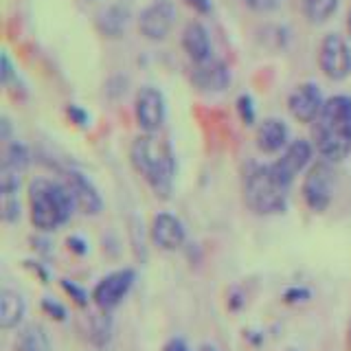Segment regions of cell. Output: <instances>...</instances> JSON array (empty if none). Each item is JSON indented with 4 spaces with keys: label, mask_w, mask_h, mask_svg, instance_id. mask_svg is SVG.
Instances as JSON below:
<instances>
[{
    "label": "cell",
    "mask_w": 351,
    "mask_h": 351,
    "mask_svg": "<svg viewBox=\"0 0 351 351\" xmlns=\"http://www.w3.org/2000/svg\"><path fill=\"white\" fill-rule=\"evenodd\" d=\"M134 117L136 123L147 134H156L167 119V104L165 95L154 86H143L134 97Z\"/></svg>",
    "instance_id": "ba28073f"
},
{
    "label": "cell",
    "mask_w": 351,
    "mask_h": 351,
    "mask_svg": "<svg viewBox=\"0 0 351 351\" xmlns=\"http://www.w3.org/2000/svg\"><path fill=\"white\" fill-rule=\"evenodd\" d=\"M130 160L136 173H141L143 180L149 184V189L162 200H167L176 178V158L169 143L156 134L143 132L141 136L132 141Z\"/></svg>",
    "instance_id": "7a4b0ae2"
},
{
    "label": "cell",
    "mask_w": 351,
    "mask_h": 351,
    "mask_svg": "<svg viewBox=\"0 0 351 351\" xmlns=\"http://www.w3.org/2000/svg\"><path fill=\"white\" fill-rule=\"evenodd\" d=\"M18 351H51V340L42 325H29L18 338Z\"/></svg>",
    "instance_id": "ffe728a7"
},
{
    "label": "cell",
    "mask_w": 351,
    "mask_h": 351,
    "mask_svg": "<svg viewBox=\"0 0 351 351\" xmlns=\"http://www.w3.org/2000/svg\"><path fill=\"white\" fill-rule=\"evenodd\" d=\"M312 299V292L307 290V288H288L283 292V301L285 303H305V301H310Z\"/></svg>",
    "instance_id": "4316f807"
},
{
    "label": "cell",
    "mask_w": 351,
    "mask_h": 351,
    "mask_svg": "<svg viewBox=\"0 0 351 351\" xmlns=\"http://www.w3.org/2000/svg\"><path fill=\"white\" fill-rule=\"evenodd\" d=\"M66 244H69V248L75 252V255H80V257L88 252V241L82 239V237H77V235L69 237V241H66Z\"/></svg>",
    "instance_id": "f546056e"
},
{
    "label": "cell",
    "mask_w": 351,
    "mask_h": 351,
    "mask_svg": "<svg viewBox=\"0 0 351 351\" xmlns=\"http://www.w3.org/2000/svg\"><path fill=\"white\" fill-rule=\"evenodd\" d=\"M323 106H325L323 93L314 82L299 84L288 97L290 114L296 121H301V123H314V121L318 119V114H321Z\"/></svg>",
    "instance_id": "7c38bea8"
},
{
    "label": "cell",
    "mask_w": 351,
    "mask_h": 351,
    "mask_svg": "<svg viewBox=\"0 0 351 351\" xmlns=\"http://www.w3.org/2000/svg\"><path fill=\"white\" fill-rule=\"evenodd\" d=\"M149 235H152V241L160 250H178L182 248L186 239V230H184V224L176 215L158 213L152 219Z\"/></svg>",
    "instance_id": "9a60e30c"
},
{
    "label": "cell",
    "mask_w": 351,
    "mask_h": 351,
    "mask_svg": "<svg viewBox=\"0 0 351 351\" xmlns=\"http://www.w3.org/2000/svg\"><path fill=\"white\" fill-rule=\"evenodd\" d=\"M182 49L193 64H200L213 58V44L202 22H189L182 31Z\"/></svg>",
    "instance_id": "e0dca14e"
},
{
    "label": "cell",
    "mask_w": 351,
    "mask_h": 351,
    "mask_svg": "<svg viewBox=\"0 0 351 351\" xmlns=\"http://www.w3.org/2000/svg\"><path fill=\"white\" fill-rule=\"evenodd\" d=\"M3 219L5 222H18L20 219V202L16 195H3Z\"/></svg>",
    "instance_id": "cb8c5ba5"
},
{
    "label": "cell",
    "mask_w": 351,
    "mask_h": 351,
    "mask_svg": "<svg viewBox=\"0 0 351 351\" xmlns=\"http://www.w3.org/2000/svg\"><path fill=\"white\" fill-rule=\"evenodd\" d=\"M349 343H351V325H349Z\"/></svg>",
    "instance_id": "d590c367"
},
{
    "label": "cell",
    "mask_w": 351,
    "mask_h": 351,
    "mask_svg": "<svg viewBox=\"0 0 351 351\" xmlns=\"http://www.w3.org/2000/svg\"><path fill=\"white\" fill-rule=\"evenodd\" d=\"M244 200L257 215H277L288 208V189L270 171V165H252L244 180Z\"/></svg>",
    "instance_id": "277c9868"
},
{
    "label": "cell",
    "mask_w": 351,
    "mask_h": 351,
    "mask_svg": "<svg viewBox=\"0 0 351 351\" xmlns=\"http://www.w3.org/2000/svg\"><path fill=\"white\" fill-rule=\"evenodd\" d=\"M128 22H130L128 7L112 5V7H108V9L101 11V14H99L97 27L108 38H121L125 33V29H128Z\"/></svg>",
    "instance_id": "d6986e66"
},
{
    "label": "cell",
    "mask_w": 351,
    "mask_h": 351,
    "mask_svg": "<svg viewBox=\"0 0 351 351\" xmlns=\"http://www.w3.org/2000/svg\"><path fill=\"white\" fill-rule=\"evenodd\" d=\"M16 77V69H14V62H11V58L7 53L0 55V82H3L5 86H9L11 82H14Z\"/></svg>",
    "instance_id": "d4e9b609"
},
{
    "label": "cell",
    "mask_w": 351,
    "mask_h": 351,
    "mask_svg": "<svg viewBox=\"0 0 351 351\" xmlns=\"http://www.w3.org/2000/svg\"><path fill=\"white\" fill-rule=\"evenodd\" d=\"M42 310L47 312L51 318H55V321H60L64 323L66 321V307L58 301H53V299H44L42 301Z\"/></svg>",
    "instance_id": "484cf974"
},
{
    "label": "cell",
    "mask_w": 351,
    "mask_h": 351,
    "mask_svg": "<svg viewBox=\"0 0 351 351\" xmlns=\"http://www.w3.org/2000/svg\"><path fill=\"white\" fill-rule=\"evenodd\" d=\"M62 288H64V292L71 296V299L80 305V307H86L88 305V292L82 288V285H77L75 281H71V279H62Z\"/></svg>",
    "instance_id": "603a6c76"
},
{
    "label": "cell",
    "mask_w": 351,
    "mask_h": 351,
    "mask_svg": "<svg viewBox=\"0 0 351 351\" xmlns=\"http://www.w3.org/2000/svg\"><path fill=\"white\" fill-rule=\"evenodd\" d=\"M246 7H250L252 11H259V14H268V11H274L279 5H281V0H241Z\"/></svg>",
    "instance_id": "f1b7e54d"
},
{
    "label": "cell",
    "mask_w": 351,
    "mask_h": 351,
    "mask_svg": "<svg viewBox=\"0 0 351 351\" xmlns=\"http://www.w3.org/2000/svg\"><path fill=\"white\" fill-rule=\"evenodd\" d=\"M66 114H69L73 123H77L80 128H86L88 123H90V114H88L86 110L82 106H77V104H71L69 108H66Z\"/></svg>",
    "instance_id": "83f0119b"
},
{
    "label": "cell",
    "mask_w": 351,
    "mask_h": 351,
    "mask_svg": "<svg viewBox=\"0 0 351 351\" xmlns=\"http://www.w3.org/2000/svg\"><path fill=\"white\" fill-rule=\"evenodd\" d=\"M29 206L31 222L42 233L64 226L77 208L66 184L51 178H36L29 182Z\"/></svg>",
    "instance_id": "3957f363"
},
{
    "label": "cell",
    "mask_w": 351,
    "mask_h": 351,
    "mask_svg": "<svg viewBox=\"0 0 351 351\" xmlns=\"http://www.w3.org/2000/svg\"><path fill=\"white\" fill-rule=\"evenodd\" d=\"M162 351H191V349H189V345H186L182 338H171L169 343L162 347Z\"/></svg>",
    "instance_id": "1f68e13d"
},
{
    "label": "cell",
    "mask_w": 351,
    "mask_h": 351,
    "mask_svg": "<svg viewBox=\"0 0 351 351\" xmlns=\"http://www.w3.org/2000/svg\"><path fill=\"white\" fill-rule=\"evenodd\" d=\"M31 162L29 147L20 141H9L0 160V193L16 195L22 182V173Z\"/></svg>",
    "instance_id": "9c48e42d"
},
{
    "label": "cell",
    "mask_w": 351,
    "mask_h": 351,
    "mask_svg": "<svg viewBox=\"0 0 351 351\" xmlns=\"http://www.w3.org/2000/svg\"><path fill=\"white\" fill-rule=\"evenodd\" d=\"M312 145L327 162H340L351 154V97L325 99L321 114L312 123Z\"/></svg>",
    "instance_id": "6da1fadb"
},
{
    "label": "cell",
    "mask_w": 351,
    "mask_h": 351,
    "mask_svg": "<svg viewBox=\"0 0 351 351\" xmlns=\"http://www.w3.org/2000/svg\"><path fill=\"white\" fill-rule=\"evenodd\" d=\"M340 0H303V16L310 25H323L336 14Z\"/></svg>",
    "instance_id": "44dd1931"
},
{
    "label": "cell",
    "mask_w": 351,
    "mask_h": 351,
    "mask_svg": "<svg viewBox=\"0 0 351 351\" xmlns=\"http://www.w3.org/2000/svg\"><path fill=\"white\" fill-rule=\"evenodd\" d=\"M136 281V270L134 268H121L106 274V277L95 285L93 290V301L97 303L99 310L110 312L125 299L132 285Z\"/></svg>",
    "instance_id": "30bf717a"
},
{
    "label": "cell",
    "mask_w": 351,
    "mask_h": 351,
    "mask_svg": "<svg viewBox=\"0 0 351 351\" xmlns=\"http://www.w3.org/2000/svg\"><path fill=\"white\" fill-rule=\"evenodd\" d=\"M318 66L327 80L343 82L351 75V47L338 33H329L323 38L318 49Z\"/></svg>",
    "instance_id": "8992f818"
},
{
    "label": "cell",
    "mask_w": 351,
    "mask_h": 351,
    "mask_svg": "<svg viewBox=\"0 0 351 351\" xmlns=\"http://www.w3.org/2000/svg\"><path fill=\"white\" fill-rule=\"evenodd\" d=\"M0 125H3V132H0V138L3 141H9V119L7 117H3V121H0Z\"/></svg>",
    "instance_id": "d6a6232c"
},
{
    "label": "cell",
    "mask_w": 351,
    "mask_h": 351,
    "mask_svg": "<svg viewBox=\"0 0 351 351\" xmlns=\"http://www.w3.org/2000/svg\"><path fill=\"white\" fill-rule=\"evenodd\" d=\"M25 314H27V303L20 292L9 288L0 292V327L3 329L18 327Z\"/></svg>",
    "instance_id": "ac0fdd59"
},
{
    "label": "cell",
    "mask_w": 351,
    "mask_h": 351,
    "mask_svg": "<svg viewBox=\"0 0 351 351\" xmlns=\"http://www.w3.org/2000/svg\"><path fill=\"white\" fill-rule=\"evenodd\" d=\"M176 22V7L169 0H156L147 5L138 16V31L149 42H160L169 36Z\"/></svg>",
    "instance_id": "8fae6325"
},
{
    "label": "cell",
    "mask_w": 351,
    "mask_h": 351,
    "mask_svg": "<svg viewBox=\"0 0 351 351\" xmlns=\"http://www.w3.org/2000/svg\"><path fill=\"white\" fill-rule=\"evenodd\" d=\"M184 3L193 11H197V14H208L211 11V0H184Z\"/></svg>",
    "instance_id": "4dcf8cb0"
},
{
    "label": "cell",
    "mask_w": 351,
    "mask_h": 351,
    "mask_svg": "<svg viewBox=\"0 0 351 351\" xmlns=\"http://www.w3.org/2000/svg\"><path fill=\"white\" fill-rule=\"evenodd\" d=\"M191 84L200 93H222L230 86V71L222 60L211 58L195 64L191 71Z\"/></svg>",
    "instance_id": "5bb4252c"
},
{
    "label": "cell",
    "mask_w": 351,
    "mask_h": 351,
    "mask_svg": "<svg viewBox=\"0 0 351 351\" xmlns=\"http://www.w3.org/2000/svg\"><path fill=\"white\" fill-rule=\"evenodd\" d=\"M237 114L244 121L246 125H252L257 119V110H255V101H252L250 95H239L237 97Z\"/></svg>",
    "instance_id": "7402d4cb"
},
{
    "label": "cell",
    "mask_w": 351,
    "mask_h": 351,
    "mask_svg": "<svg viewBox=\"0 0 351 351\" xmlns=\"http://www.w3.org/2000/svg\"><path fill=\"white\" fill-rule=\"evenodd\" d=\"M290 130L283 119H263L257 132H255V143L257 149L263 154H277L290 145Z\"/></svg>",
    "instance_id": "2e32d148"
},
{
    "label": "cell",
    "mask_w": 351,
    "mask_h": 351,
    "mask_svg": "<svg viewBox=\"0 0 351 351\" xmlns=\"http://www.w3.org/2000/svg\"><path fill=\"white\" fill-rule=\"evenodd\" d=\"M312 154H314V145L310 141H305V138L292 141L290 145L283 149L281 158H277L270 165L274 180L281 186H285V189H290V184L294 182L296 176L312 162Z\"/></svg>",
    "instance_id": "52a82bcc"
},
{
    "label": "cell",
    "mask_w": 351,
    "mask_h": 351,
    "mask_svg": "<svg viewBox=\"0 0 351 351\" xmlns=\"http://www.w3.org/2000/svg\"><path fill=\"white\" fill-rule=\"evenodd\" d=\"M347 31H349V38H351V7H349V14H347Z\"/></svg>",
    "instance_id": "e575fe53"
},
{
    "label": "cell",
    "mask_w": 351,
    "mask_h": 351,
    "mask_svg": "<svg viewBox=\"0 0 351 351\" xmlns=\"http://www.w3.org/2000/svg\"><path fill=\"white\" fill-rule=\"evenodd\" d=\"M303 200L305 204L316 213H323L325 208L332 204L334 197V169L332 162L327 160H318L314 162L310 171H307L305 180H303Z\"/></svg>",
    "instance_id": "5b68a950"
},
{
    "label": "cell",
    "mask_w": 351,
    "mask_h": 351,
    "mask_svg": "<svg viewBox=\"0 0 351 351\" xmlns=\"http://www.w3.org/2000/svg\"><path fill=\"white\" fill-rule=\"evenodd\" d=\"M197 351H219V349H217L215 345H202V347L197 349Z\"/></svg>",
    "instance_id": "836d02e7"
},
{
    "label": "cell",
    "mask_w": 351,
    "mask_h": 351,
    "mask_svg": "<svg viewBox=\"0 0 351 351\" xmlns=\"http://www.w3.org/2000/svg\"><path fill=\"white\" fill-rule=\"evenodd\" d=\"M62 182L66 184V189H69V193L73 195L77 208H82L86 215H99L104 211L101 195H99L97 186L90 182L88 176H84L82 171L69 169V171H64Z\"/></svg>",
    "instance_id": "4fadbf2b"
}]
</instances>
